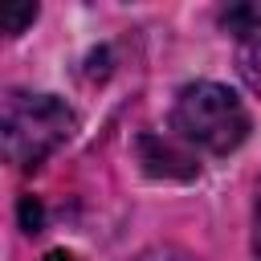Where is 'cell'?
<instances>
[{
  "instance_id": "obj_1",
  "label": "cell",
  "mask_w": 261,
  "mask_h": 261,
  "mask_svg": "<svg viewBox=\"0 0 261 261\" xmlns=\"http://www.w3.org/2000/svg\"><path fill=\"white\" fill-rule=\"evenodd\" d=\"M77 118L73 110L53 98V94H20L12 90L0 110V139H4V159L20 171L41 167L61 143H69Z\"/></svg>"
},
{
  "instance_id": "obj_2",
  "label": "cell",
  "mask_w": 261,
  "mask_h": 261,
  "mask_svg": "<svg viewBox=\"0 0 261 261\" xmlns=\"http://www.w3.org/2000/svg\"><path fill=\"white\" fill-rule=\"evenodd\" d=\"M171 126L184 143H196L212 155H228L249 135V110L228 86L216 82H192L179 90L171 106Z\"/></svg>"
},
{
  "instance_id": "obj_3",
  "label": "cell",
  "mask_w": 261,
  "mask_h": 261,
  "mask_svg": "<svg viewBox=\"0 0 261 261\" xmlns=\"http://www.w3.org/2000/svg\"><path fill=\"white\" fill-rule=\"evenodd\" d=\"M139 159L151 175H167V179H192L200 167L192 163V155H184L175 143L159 139V135H143L139 139Z\"/></svg>"
},
{
  "instance_id": "obj_4",
  "label": "cell",
  "mask_w": 261,
  "mask_h": 261,
  "mask_svg": "<svg viewBox=\"0 0 261 261\" xmlns=\"http://www.w3.org/2000/svg\"><path fill=\"white\" fill-rule=\"evenodd\" d=\"M237 69H241L245 86L253 94H261V29L249 33V37H241V45H237Z\"/></svg>"
},
{
  "instance_id": "obj_5",
  "label": "cell",
  "mask_w": 261,
  "mask_h": 261,
  "mask_svg": "<svg viewBox=\"0 0 261 261\" xmlns=\"http://www.w3.org/2000/svg\"><path fill=\"white\" fill-rule=\"evenodd\" d=\"M220 24L228 33H237V41H241V37H249V33L261 29V4H228L220 12Z\"/></svg>"
},
{
  "instance_id": "obj_6",
  "label": "cell",
  "mask_w": 261,
  "mask_h": 261,
  "mask_svg": "<svg viewBox=\"0 0 261 261\" xmlns=\"http://www.w3.org/2000/svg\"><path fill=\"white\" fill-rule=\"evenodd\" d=\"M37 20V4H16V8H0V29L8 33V37H16L24 24H33Z\"/></svg>"
},
{
  "instance_id": "obj_7",
  "label": "cell",
  "mask_w": 261,
  "mask_h": 261,
  "mask_svg": "<svg viewBox=\"0 0 261 261\" xmlns=\"http://www.w3.org/2000/svg\"><path fill=\"white\" fill-rule=\"evenodd\" d=\"M41 220H45L41 204H37L33 196H24V200H20V224H24V232H37V228H41Z\"/></svg>"
},
{
  "instance_id": "obj_8",
  "label": "cell",
  "mask_w": 261,
  "mask_h": 261,
  "mask_svg": "<svg viewBox=\"0 0 261 261\" xmlns=\"http://www.w3.org/2000/svg\"><path fill=\"white\" fill-rule=\"evenodd\" d=\"M135 261H192V257H188V253H179V249H171V245H155V249L139 253Z\"/></svg>"
},
{
  "instance_id": "obj_9",
  "label": "cell",
  "mask_w": 261,
  "mask_h": 261,
  "mask_svg": "<svg viewBox=\"0 0 261 261\" xmlns=\"http://www.w3.org/2000/svg\"><path fill=\"white\" fill-rule=\"evenodd\" d=\"M253 257L261 261V184H257V200H253Z\"/></svg>"
},
{
  "instance_id": "obj_10",
  "label": "cell",
  "mask_w": 261,
  "mask_h": 261,
  "mask_svg": "<svg viewBox=\"0 0 261 261\" xmlns=\"http://www.w3.org/2000/svg\"><path fill=\"white\" fill-rule=\"evenodd\" d=\"M41 261H77V257H73V253H65V249H53V253H45Z\"/></svg>"
}]
</instances>
